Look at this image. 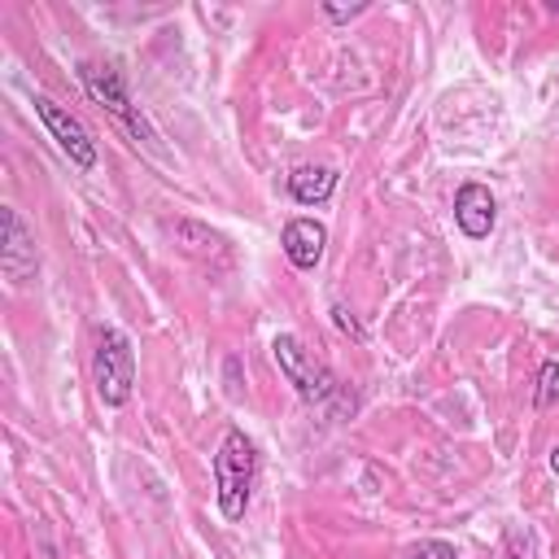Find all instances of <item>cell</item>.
I'll use <instances>...</instances> for the list:
<instances>
[{"instance_id":"cell-1","label":"cell","mask_w":559,"mask_h":559,"mask_svg":"<svg viewBox=\"0 0 559 559\" xmlns=\"http://www.w3.org/2000/svg\"><path fill=\"white\" fill-rule=\"evenodd\" d=\"M253 481H258V450L240 428H227L214 450V498H219V511L227 524L245 520Z\"/></svg>"},{"instance_id":"cell-2","label":"cell","mask_w":559,"mask_h":559,"mask_svg":"<svg viewBox=\"0 0 559 559\" xmlns=\"http://www.w3.org/2000/svg\"><path fill=\"white\" fill-rule=\"evenodd\" d=\"M92 385H97V398L105 407H127L132 402V389H136V350H132V337L114 324H101L97 328V350H92Z\"/></svg>"},{"instance_id":"cell-3","label":"cell","mask_w":559,"mask_h":559,"mask_svg":"<svg viewBox=\"0 0 559 559\" xmlns=\"http://www.w3.org/2000/svg\"><path fill=\"white\" fill-rule=\"evenodd\" d=\"M271 355H275L280 376H285V381L298 389V398H302L307 407H328V402L341 394V385H337V376L328 372V363H320L294 333H280V337L271 341Z\"/></svg>"},{"instance_id":"cell-4","label":"cell","mask_w":559,"mask_h":559,"mask_svg":"<svg viewBox=\"0 0 559 559\" xmlns=\"http://www.w3.org/2000/svg\"><path fill=\"white\" fill-rule=\"evenodd\" d=\"M79 84H84V92H88L97 105H105V110H110V119H114V123H123L136 140H145V145H153V140H158L153 123H149V119H145V110L132 101V92H127V84H123L119 66H110V62H79Z\"/></svg>"},{"instance_id":"cell-5","label":"cell","mask_w":559,"mask_h":559,"mask_svg":"<svg viewBox=\"0 0 559 559\" xmlns=\"http://www.w3.org/2000/svg\"><path fill=\"white\" fill-rule=\"evenodd\" d=\"M0 271H5V280L14 289L36 285V275H40L36 236H32V227L23 223V214L14 206L0 210Z\"/></svg>"},{"instance_id":"cell-6","label":"cell","mask_w":559,"mask_h":559,"mask_svg":"<svg viewBox=\"0 0 559 559\" xmlns=\"http://www.w3.org/2000/svg\"><path fill=\"white\" fill-rule=\"evenodd\" d=\"M36 119L45 123V132L58 140V149L71 158L75 171H97V140L66 105H58L53 97H36Z\"/></svg>"},{"instance_id":"cell-7","label":"cell","mask_w":559,"mask_h":559,"mask_svg":"<svg viewBox=\"0 0 559 559\" xmlns=\"http://www.w3.org/2000/svg\"><path fill=\"white\" fill-rule=\"evenodd\" d=\"M455 223H459V232H463L468 240H485V236L494 232V223H498V201H494V192H489L485 184H476V179L459 184V192H455Z\"/></svg>"},{"instance_id":"cell-8","label":"cell","mask_w":559,"mask_h":559,"mask_svg":"<svg viewBox=\"0 0 559 559\" xmlns=\"http://www.w3.org/2000/svg\"><path fill=\"white\" fill-rule=\"evenodd\" d=\"M280 245H285V258H289L298 271H315L320 258H324V245H328V227L315 223V219H289V223H285V236H280Z\"/></svg>"},{"instance_id":"cell-9","label":"cell","mask_w":559,"mask_h":559,"mask_svg":"<svg viewBox=\"0 0 559 559\" xmlns=\"http://www.w3.org/2000/svg\"><path fill=\"white\" fill-rule=\"evenodd\" d=\"M289 192L298 206H324L337 192V171L333 166H298L289 175Z\"/></svg>"},{"instance_id":"cell-10","label":"cell","mask_w":559,"mask_h":559,"mask_svg":"<svg viewBox=\"0 0 559 559\" xmlns=\"http://www.w3.org/2000/svg\"><path fill=\"white\" fill-rule=\"evenodd\" d=\"M533 407H537V411L559 407V363H555V359H546V363H542V372H537V394H533Z\"/></svg>"},{"instance_id":"cell-11","label":"cell","mask_w":559,"mask_h":559,"mask_svg":"<svg viewBox=\"0 0 559 559\" xmlns=\"http://www.w3.org/2000/svg\"><path fill=\"white\" fill-rule=\"evenodd\" d=\"M411 559H459V550H455L450 542L433 537V542H420V546L411 550Z\"/></svg>"},{"instance_id":"cell-12","label":"cell","mask_w":559,"mask_h":559,"mask_svg":"<svg viewBox=\"0 0 559 559\" xmlns=\"http://www.w3.org/2000/svg\"><path fill=\"white\" fill-rule=\"evenodd\" d=\"M333 324H337V328H341L346 337H355V341H363V328H359V320H355V315H350V311H346L341 302L333 307Z\"/></svg>"},{"instance_id":"cell-13","label":"cell","mask_w":559,"mask_h":559,"mask_svg":"<svg viewBox=\"0 0 559 559\" xmlns=\"http://www.w3.org/2000/svg\"><path fill=\"white\" fill-rule=\"evenodd\" d=\"M324 14H328L333 23H350V18H359V14H368V5H350V10H337V5H324Z\"/></svg>"},{"instance_id":"cell-14","label":"cell","mask_w":559,"mask_h":559,"mask_svg":"<svg viewBox=\"0 0 559 559\" xmlns=\"http://www.w3.org/2000/svg\"><path fill=\"white\" fill-rule=\"evenodd\" d=\"M550 472H555V476H559V446H555V450H550Z\"/></svg>"},{"instance_id":"cell-15","label":"cell","mask_w":559,"mask_h":559,"mask_svg":"<svg viewBox=\"0 0 559 559\" xmlns=\"http://www.w3.org/2000/svg\"><path fill=\"white\" fill-rule=\"evenodd\" d=\"M550 10H555V14H559V0H550Z\"/></svg>"}]
</instances>
